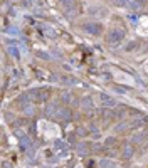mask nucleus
<instances>
[{
  "instance_id": "22",
  "label": "nucleus",
  "mask_w": 148,
  "mask_h": 168,
  "mask_svg": "<svg viewBox=\"0 0 148 168\" xmlns=\"http://www.w3.org/2000/svg\"><path fill=\"white\" fill-rule=\"evenodd\" d=\"M103 116H104V118H110V116H111L110 109H103Z\"/></svg>"
},
{
  "instance_id": "12",
  "label": "nucleus",
  "mask_w": 148,
  "mask_h": 168,
  "mask_svg": "<svg viewBox=\"0 0 148 168\" xmlns=\"http://www.w3.org/2000/svg\"><path fill=\"white\" fill-rule=\"evenodd\" d=\"M81 104H82V108H84V109H93V108H94V104H93V99H91V98H82Z\"/></svg>"
},
{
  "instance_id": "25",
  "label": "nucleus",
  "mask_w": 148,
  "mask_h": 168,
  "mask_svg": "<svg viewBox=\"0 0 148 168\" xmlns=\"http://www.w3.org/2000/svg\"><path fill=\"white\" fill-rule=\"evenodd\" d=\"M94 166V162H88V168H93Z\"/></svg>"
},
{
  "instance_id": "18",
  "label": "nucleus",
  "mask_w": 148,
  "mask_h": 168,
  "mask_svg": "<svg viewBox=\"0 0 148 168\" xmlns=\"http://www.w3.org/2000/svg\"><path fill=\"white\" fill-rule=\"evenodd\" d=\"M9 52H10V56H14L15 59H19V52H17L15 47H12V45H10V47H9Z\"/></svg>"
},
{
  "instance_id": "6",
  "label": "nucleus",
  "mask_w": 148,
  "mask_h": 168,
  "mask_svg": "<svg viewBox=\"0 0 148 168\" xmlns=\"http://www.w3.org/2000/svg\"><path fill=\"white\" fill-rule=\"evenodd\" d=\"M146 123H148L146 116H138V114H136V116L133 118V121H131V128H140V126H143V124H146Z\"/></svg>"
},
{
  "instance_id": "17",
  "label": "nucleus",
  "mask_w": 148,
  "mask_h": 168,
  "mask_svg": "<svg viewBox=\"0 0 148 168\" xmlns=\"http://www.w3.org/2000/svg\"><path fill=\"white\" fill-rule=\"evenodd\" d=\"M128 20H130L131 24H136V22H138V15H136V14H130V15H128Z\"/></svg>"
},
{
  "instance_id": "10",
  "label": "nucleus",
  "mask_w": 148,
  "mask_h": 168,
  "mask_svg": "<svg viewBox=\"0 0 148 168\" xmlns=\"http://www.w3.org/2000/svg\"><path fill=\"white\" fill-rule=\"evenodd\" d=\"M57 113V104H54V103H49L47 106H46V116H56Z\"/></svg>"
},
{
  "instance_id": "7",
  "label": "nucleus",
  "mask_w": 148,
  "mask_h": 168,
  "mask_svg": "<svg viewBox=\"0 0 148 168\" xmlns=\"http://www.w3.org/2000/svg\"><path fill=\"white\" fill-rule=\"evenodd\" d=\"M76 148H78V153L81 156H86V155H89V150H91V146H89V143H78V146H76Z\"/></svg>"
},
{
  "instance_id": "11",
  "label": "nucleus",
  "mask_w": 148,
  "mask_h": 168,
  "mask_svg": "<svg viewBox=\"0 0 148 168\" xmlns=\"http://www.w3.org/2000/svg\"><path fill=\"white\" fill-rule=\"evenodd\" d=\"M54 148H56L57 151H67V148H69V146H67L62 140H56V141H54Z\"/></svg>"
},
{
  "instance_id": "24",
  "label": "nucleus",
  "mask_w": 148,
  "mask_h": 168,
  "mask_svg": "<svg viewBox=\"0 0 148 168\" xmlns=\"http://www.w3.org/2000/svg\"><path fill=\"white\" fill-rule=\"evenodd\" d=\"M3 168H12V163H10V162H3Z\"/></svg>"
},
{
  "instance_id": "23",
  "label": "nucleus",
  "mask_w": 148,
  "mask_h": 168,
  "mask_svg": "<svg viewBox=\"0 0 148 168\" xmlns=\"http://www.w3.org/2000/svg\"><path fill=\"white\" fill-rule=\"evenodd\" d=\"M39 56H41L42 59H50V57H49V54H46V52H39Z\"/></svg>"
},
{
  "instance_id": "2",
  "label": "nucleus",
  "mask_w": 148,
  "mask_h": 168,
  "mask_svg": "<svg viewBox=\"0 0 148 168\" xmlns=\"http://www.w3.org/2000/svg\"><path fill=\"white\" fill-rule=\"evenodd\" d=\"M81 29L86 32V34H91V35H99L101 30H103L101 24H98V22H84L81 25Z\"/></svg>"
},
{
  "instance_id": "21",
  "label": "nucleus",
  "mask_w": 148,
  "mask_h": 168,
  "mask_svg": "<svg viewBox=\"0 0 148 168\" xmlns=\"http://www.w3.org/2000/svg\"><path fill=\"white\" fill-rule=\"evenodd\" d=\"M62 101L64 103H69L71 101V94H69V92H64V94H62Z\"/></svg>"
},
{
  "instance_id": "26",
  "label": "nucleus",
  "mask_w": 148,
  "mask_h": 168,
  "mask_svg": "<svg viewBox=\"0 0 148 168\" xmlns=\"http://www.w3.org/2000/svg\"><path fill=\"white\" fill-rule=\"evenodd\" d=\"M145 138H148V130H146V133H145Z\"/></svg>"
},
{
  "instance_id": "9",
  "label": "nucleus",
  "mask_w": 148,
  "mask_h": 168,
  "mask_svg": "<svg viewBox=\"0 0 148 168\" xmlns=\"http://www.w3.org/2000/svg\"><path fill=\"white\" fill-rule=\"evenodd\" d=\"M125 7H128V9H131V10H140L143 7V3L140 2V0H126Z\"/></svg>"
},
{
  "instance_id": "3",
  "label": "nucleus",
  "mask_w": 148,
  "mask_h": 168,
  "mask_svg": "<svg viewBox=\"0 0 148 168\" xmlns=\"http://www.w3.org/2000/svg\"><path fill=\"white\" fill-rule=\"evenodd\" d=\"M52 81H59V83H64V84H79V81L73 76H57V74H54Z\"/></svg>"
},
{
  "instance_id": "5",
  "label": "nucleus",
  "mask_w": 148,
  "mask_h": 168,
  "mask_svg": "<svg viewBox=\"0 0 148 168\" xmlns=\"http://www.w3.org/2000/svg\"><path fill=\"white\" fill-rule=\"evenodd\" d=\"M56 118H59V119H71V118H73V113L67 108H61V109H57Z\"/></svg>"
},
{
  "instance_id": "20",
  "label": "nucleus",
  "mask_w": 148,
  "mask_h": 168,
  "mask_svg": "<svg viewBox=\"0 0 148 168\" xmlns=\"http://www.w3.org/2000/svg\"><path fill=\"white\" fill-rule=\"evenodd\" d=\"M126 128H128V126H126V123H120L118 126H114V130H116V131H125Z\"/></svg>"
},
{
  "instance_id": "15",
  "label": "nucleus",
  "mask_w": 148,
  "mask_h": 168,
  "mask_svg": "<svg viewBox=\"0 0 148 168\" xmlns=\"http://www.w3.org/2000/svg\"><path fill=\"white\" fill-rule=\"evenodd\" d=\"M99 166L101 168H114V163L111 162V160H106V158H103L99 162Z\"/></svg>"
},
{
  "instance_id": "16",
  "label": "nucleus",
  "mask_w": 148,
  "mask_h": 168,
  "mask_svg": "<svg viewBox=\"0 0 148 168\" xmlns=\"http://www.w3.org/2000/svg\"><path fill=\"white\" fill-rule=\"evenodd\" d=\"M19 103H20V104H29V103H30V94H29V92H27V94H22V96H20V99H19Z\"/></svg>"
},
{
  "instance_id": "27",
  "label": "nucleus",
  "mask_w": 148,
  "mask_h": 168,
  "mask_svg": "<svg viewBox=\"0 0 148 168\" xmlns=\"http://www.w3.org/2000/svg\"><path fill=\"white\" fill-rule=\"evenodd\" d=\"M140 2H143V0H140Z\"/></svg>"
},
{
  "instance_id": "4",
  "label": "nucleus",
  "mask_w": 148,
  "mask_h": 168,
  "mask_svg": "<svg viewBox=\"0 0 148 168\" xmlns=\"http://www.w3.org/2000/svg\"><path fill=\"white\" fill-rule=\"evenodd\" d=\"M133 153H135V146H133L131 143H126V145L123 146V153H121V155H123V158L125 160H130L133 156Z\"/></svg>"
},
{
  "instance_id": "8",
  "label": "nucleus",
  "mask_w": 148,
  "mask_h": 168,
  "mask_svg": "<svg viewBox=\"0 0 148 168\" xmlns=\"http://www.w3.org/2000/svg\"><path fill=\"white\" fill-rule=\"evenodd\" d=\"M101 103H103L104 106H108V108H114V106H116V101H114L113 98H110L108 94H101Z\"/></svg>"
},
{
  "instance_id": "13",
  "label": "nucleus",
  "mask_w": 148,
  "mask_h": 168,
  "mask_svg": "<svg viewBox=\"0 0 148 168\" xmlns=\"http://www.w3.org/2000/svg\"><path fill=\"white\" fill-rule=\"evenodd\" d=\"M89 14H91L93 17H96V15H106V9H89Z\"/></svg>"
},
{
  "instance_id": "19",
  "label": "nucleus",
  "mask_w": 148,
  "mask_h": 168,
  "mask_svg": "<svg viewBox=\"0 0 148 168\" xmlns=\"http://www.w3.org/2000/svg\"><path fill=\"white\" fill-rule=\"evenodd\" d=\"M143 138H145V135H135V136H133V141H135V143H142Z\"/></svg>"
},
{
  "instance_id": "14",
  "label": "nucleus",
  "mask_w": 148,
  "mask_h": 168,
  "mask_svg": "<svg viewBox=\"0 0 148 168\" xmlns=\"http://www.w3.org/2000/svg\"><path fill=\"white\" fill-rule=\"evenodd\" d=\"M20 148H22V150H29V148H30V140H29L27 136L20 138Z\"/></svg>"
},
{
  "instance_id": "1",
  "label": "nucleus",
  "mask_w": 148,
  "mask_h": 168,
  "mask_svg": "<svg viewBox=\"0 0 148 168\" xmlns=\"http://www.w3.org/2000/svg\"><path fill=\"white\" fill-rule=\"evenodd\" d=\"M123 37H125V30H121V29H113V30H110V34H108V42H110L111 45H116L123 41Z\"/></svg>"
}]
</instances>
